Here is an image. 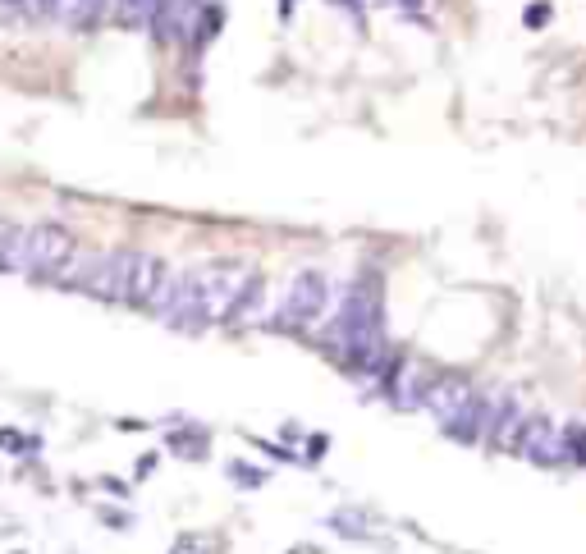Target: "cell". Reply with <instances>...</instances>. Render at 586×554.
<instances>
[{
	"mask_svg": "<svg viewBox=\"0 0 586 554\" xmlns=\"http://www.w3.org/2000/svg\"><path fill=\"white\" fill-rule=\"evenodd\" d=\"M513 449H518L522 458L541 463V468L564 463V454H559V431L550 426V417H522V431H518V440H513Z\"/></svg>",
	"mask_w": 586,
	"mask_h": 554,
	"instance_id": "cell-5",
	"label": "cell"
},
{
	"mask_svg": "<svg viewBox=\"0 0 586 554\" xmlns=\"http://www.w3.org/2000/svg\"><path fill=\"white\" fill-rule=\"evenodd\" d=\"M431 381H435V371H431V367H422L417 358H403L399 376H394V385H390L394 403H399V408H422V399H426V390H431Z\"/></svg>",
	"mask_w": 586,
	"mask_h": 554,
	"instance_id": "cell-8",
	"label": "cell"
},
{
	"mask_svg": "<svg viewBox=\"0 0 586 554\" xmlns=\"http://www.w3.org/2000/svg\"><path fill=\"white\" fill-rule=\"evenodd\" d=\"M23 234H28V225H14V220L0 216V271H5V275H19Z\"/></svg>",
	"mask_w": 586,
	"mask_h": 554,
	"instance_id": "cell-11",
	"label": "cell"
},
{
	"mask_svg": "<svg viewBox=\"0 0 586 554\" xmlns=\"http://www.w3.org/2000/svg\"><path fill=\"white\" fill-rule=\"evenodd\" d=\"M165 275H170V266H165L161 257H152V252H133L129 284H124V303L129 307H152V298H156V289H161Z\"/></svg>",
	"mask_w": 586,
	"mask_h": 554,
	"instance_id": "cell-6",
	"label": "cell"
},
{
	"mask_svg": "<svg viewBox=\"0 0 586 554\" xmlns=\"http://www.w3.org/2000/svg\"><path fill=\"white\" fill-rule=\"evenodd\" d=\"M289 554H321L316 545H298V550H289Z\"/></svg>",
	"mask_w": 586,
	"mask_h": 554,
	"instance_id": "cell-19",
	"label": "cell"
},
{
	"mask_svg": "<svg viewBox=\"0 0 586 554\" xmlns=\"http://www.w3.org/2000/svg\"><path fill=\"white\" fill-rule=\"evenodd\" d=\"M193 280H197V298H202V312H207V326H216V321H225L229 303L239 298V289H243V280H248V271H243V266H234V261H211V266H197Z\"/></svg>",
	"mask_w": 586,
	"mask_h": 554,
	"instance_id": "cell-4",
	"label": "cell"
},
{
	"mask_svg": "<svg viewBox=\"0 0 586 554\" xmlns=\"http://www.w3.org/2000/svg\"><path fill=\"white\" fill-rule=\"evenodd\" d=\"M170 554H211V536H179Z\"/></svg>",
	"mask_w": 586,
	"mask_h": 554,
	"instance_id": "cell-15",
	"label": "cell"
},
{
	"mask_svg": "<svg viewBox=\"0 0 586 554\" xmlns=\"http://www.w3.org/2000/svg\"><path fill=\"white\" fill-rule=\"evenodd\" d=\"M559 454H564V463H577V468H586V426L573 422L559 431Z\"/></svg>",
	"mask_w": 586,
	"mask_h": 554,
	"instance_id": "cell-13",
	"label": "cell"
},
{
	"mask_svg": "<svg viewBox=\"0 0 586 554\" xmlns=\"http://www.w3.org/2000/svg\"><path fill=\"white\" fill-rule=\"evenodd\" d=\"M545 14H550V5H532V10H527V23L536 28V23H545Z\"/></svg>",
	"mask_w": 586,
	"mask_h": 554,
	"instance_id": "cell-18",
	"label": "cell"
},
{
	"mask_svg": "<svg viewBox=\"0 0 586 554\" xmlns=\"http://www.w3.org/2000/svg\"><path fill=\"white\" fill-rule=\"evenodd\" d=\"M422 408H431V417L445 426L454 440L463 445H477L486 440V426H490V399L477 394L463 376H435L431 390H426Z\"/></svg>",
	"mask_w": 586,
	"mask_h": 554,
	"instance_id": "cell-1",
	"label": "cell"
},
{
	"mask_svg": "<svg viewBox=\"0 0 586 554\" xmlns=\"http://www.w3.org/2000/svg\"><path fill=\"white\" fill-rule=\"evenodd\" d=\"M229 477L239 481V486H261V481H266V477H261V472H252L248 463H234V468H229Z\"/></svg>",
	"mask_w": 586,
	"mask_h": 554,
	"instance_id": "cell-17",
	"label": "cell"
},
{
	"mask_svg": "<svg viewBox=\"0 0 586 554\" xmlns=\"http://www.w3.org/2000/svg\"><path fill=\"white\" fill-rule=\"evenodd\" d=\"M78 252L74 234L55 220H42V225H28L23 234V261H19V275H33V280H46L55 284L60 271L69 266V257Z\"/></svg>",
	"mask_w": 586,
	"mask_h": 554,
	"instance_id": "cell-2",
	"label": "cell"
},
{
	"mask_svg": "<svg viewBox=\"0 0 586 554\" xmlns=\"http://www.w3.org/2000/svg\"><path fill=\"white\" fill-rule=\"evenodd\" d=\"M152 28L161 42H184V37H193V28H202V5L197 0H161Z\"/></svg>",
	"mask_w": 586,
	"mask_h": 554,
	"instance_id": "cell-7",
	"label": "cell"
},
{
	"mask_svg": "<svg viewBox=\"0 0 586 554\" xmlns=\"http://www.w3.org/2000/svg\"><path fill=\"white\" fill-rule=\"evenodd\" d=\"M330 303V280L321 271H303L293 275L289 289H284V303L280 312H275V326L280 330H307L321 321V312H326Z\"/></svg>",
	"mask_w": 586,
	"mask_h": 554,
	"instance_id": "cell-3",
	"label": "cell"
},
{
	"mask_svg": "<svg viewBox=\"0 0 586 554\" xmlns=\"http://www.w3.org/2000/svg\"><path fill=\"white\" fill-rule=\"evenodd\" d=\"M518 431H522V408H518V399H509V394L490 399V426H486V440H490V445H495V449H513Z\"/></svg>",
	"mask_w": 586,
	"mask_h": 554,
	"instance_id": "cell-9",
	"label": "cell"
},
{
	"mask_svg": "<svg viewBox=\"0 0 586 554\" xmlns=\"http://www.w3.org/2000/svg\"><path fill=\"white\" fill-rule=\"evenodd\" d=\"M261 303H266V280L248 271L239 298H234V303H229V312H225V326H252V321H257V312H261Z\"/></svg>",
	"mask_w": 586,
	"mask_h": 554,
	"instance_id": "cell-10",
	"label": "cell"
},
{
	"mask_svg": "<svg viewBox=\"0 0 586 554\" xmlns=\"http://www.w3.org/2000/svg\"><path fill=\"white\" fill-rule=\"evenodd\" d=\"M170 449L179 458H207V431H193V426H188V431H174Z\"/></svg>",
	"mask_w": 586,
	"mask_h": 554,
	"instance_id": "cell-14",
	"label": "cell"
},
{
	"mask_svg": "<svg viewBox=\"0 0 586 554\" xmlns=\"http://www.w3.org/2000/svg\"><path fill=\"white\" fill-rule=\"evenodd\" d=\"M161 0H115V23L124 28H152Z\"/></svg>",
	"mask_w": 586,
	"mask_h": 554,
	"instance_id": "cell-12",
	"label": "cell"
},
{
	"mask_svg": "<svg viewBox=\"0 0 586 554\" xmlns=\"http://www.w3.org/2000/svg\"><path fill=\"white\" fill-rule=\"evenodd\" d=\"M0 449H14V454H19V449H37V440H23L19 431H10V426H0Z\"/></svg>",
	"mask_w": 586,
	"mask_h": 554,
	"instance_id": "cell-16",
	"label": "cell"
}]
</instances>
